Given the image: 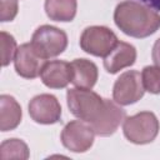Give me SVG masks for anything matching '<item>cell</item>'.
Returning a JSON list of instances; mask_svg holds the SVG:
<instances>
[{
	"mask_svg": "<svg viewBox=\"0 0 160 160\" xmlns=\"http://www.w3.org/2000/svg\"><path fill=\"white\" fill-rule=\"evenodd\" d=\"M116 26L132 38H146L160 28V15L136 1L119 4L114 12Z\"/></svg>",
	"mask_w": 160,
	"mask_h": 160,
	"instance_id": "1",
	"label": "cell"
},
{
	"mask_svg": "<svg viewBox=\"0 0 160 160\" xmlns=\"http://www.w3.org/2000/svg\"><path fill=\"white\" fill-rule=\"evenodd\" d=\"M66 99L70 111L90 125L96 122L106 109V99L100 98L90 89H70L66 94Z\"/></svg>",
	"mask_w": 160,
	"mask_h": 160,
	"instance_id": "2",
	"label": "cell"
},
{
	"mask_svg": "<svg viewBox=\"0 0 160 160\" xmlns=\"http://www.w3.org/2000/svg\"><path fill=\"white\" fill-rule=\"evenodd\" d=\"M34 51L44 60L60 55L68 46L66 34L50 25H42L35 30L30 41Z\"/></svg>",
	"mask_w": 160,
	"mask_h": 160,
	"instance_id": "3",
	"label": "cell"
},
{
	"mask_svg": "<svg viewBox=\"0 0 160 160\" xmlns=\"http://www.w3.org/2000/svg\"><path fill=\"white\" fill-rule=\"evenodd\" d=\"M159 121L150 111H142L124 120L122 130L126 139L134 144L151 142L159 132Z\"/></svg>",
	"mask_w": 160,
	"mask_h": 160,
	"instance_id": "4",
	"label": "cell"
},
{
	"mask_svg": "<svg viewBox=\"0 0 160 160\" xmlns=\"http://www.w3.org/2000/svg\"><path fill=\"white\" fill-rule=\"evenodd\" d=\"M116 35L105 26L86 28L80 38V46L84 51L95 56H106L118 44Z\"/></svg>",
	"mask_w": 160,
	"mask_h": 160,
	"instance_id": "5",
	"label": "cell"
},
{
	"mask_svg": "<svg viewBox=\"0 0 160 160\" xmlns=\"http://www.w3.org/2000/svg\"><path fill=\"white\" fill-rule=\"evenodd\" d=\"M95 131L92 126L82 120H74L65 125L61 132L62 145L74 152L89 150L94 142Z\"/></svg>",
	"mask_w": 160,
	"mask_h": 160,
	"instance_id": "6",
	"label": "cell"
},
{
	"mask_svg": "<svg viewBox=\"0 0 160 160\" xmlns=\"http://www.w3.org/2000/svg\"><path fill=\"white\" fill-rule=\"evenodd\" d=\"M144 85L142 79L139 71L129 70L120 75V78L115 81L112 98L114 101L119 105H130L140 100L144 95Z\"/></svg>",
	"mask_w": 160,
	"mask_h": 160,
	"instance_id": "7",
	"label": "cell"
},
{
	"mask_svg": "<svg viewBox=\"0 0 160 160\" xmlns=\"http://www.w3.org/2000/svg\"><path fill=\"white\" fill-rule=\"evenodd\" d=\"M29 114L35 122L55 124L60 120L61 106L54 95L41 94L29 102Z\"/></svg>",
	"mask_w": 160,
	"mask_h": 160,
	"instance_id": "8",
	"label": "cell"
},
{
	"mask_svg": "<svg viewBox=\"0 0 160 160\" xmlns=\"http://www.w3.org/2000/svg\"><path fill=\"white\" fill-rule=\"evenodd\" d=\"M41 81L51 89L65 88L72 80L71 62L62 60H54L45 62L40 71Z\"/></svg>",
	"mask_w": 160,
	"mask_h": 160,
	"instance_id": "9",
	"label": "cell"
},
{
	"mask_svg": "<svg viewBox=\"0 0 160 160\" xmlns=\"http://www.w3.org/2000/svg\"><path fill=\"white\" fill-rule=\"evenodd\" d=\"M14 62H15V70L20 76L25 79H34L38 75H40L45 60L41 59L34 51L31 44H22L16 50Z\"/></svg>",
	"mask_w": 160,
	"mask_h": 160,
	"instance_id": "10",
	"label": "cell"
},
{
	"mask_svg": "<svg viewBox=\"0 0 160 160\" xmlns=\"http://www.w3.org/2000/svg\"><path fill=\"white\" fill-rule=\"evenodd\" d=\"M136 50L132 45L120 41L115 48L104 58V68L108 72L115 74L119 70L128 68L135 62Z\"/></svg>",
	"mask_w": 160,
	"mask_h": 160,
	"instance_id": "11",
	"label": "cell"
},
{
	"mask_svg": "<svg viewBox=\"0 0 160 160\" xmlns=\"http://www.w3.org/2000/svg\"><path fill=\"white\" fill-rule=\"evenodd\" d=\"M124 120H125V110H122L118 105V102L106 100V109L102 116L91 126L96 135L109 136L115 132V130Z\"/></svg>",
	"mask_w": 160,
	"mask_h": 160,
	"instance_id": "12",
	"label": "cell"
},
{
	"mask_svg": "<svg viewBox=\"0 0 160 160\" xmlns=\"http://www.w3.org/2000/svg\"><path fill=\"white\" fill-rule=\"evenodd\" d=\"M72 80L71 82L80 89H91L98 80V68L86 59H75L71 62Z\"/></svg>",
	"mask_w": 160,
	"mask_h": 160,
	"instance_id": "13",
	"label": "cell"
},
{
	"mask_svg": "<svg viewBox=\"0 0 160 160\" xmlns=\"http://www.w3.org/2000/svg\"><path fill=\"white\" fill-rule=\"evenodd\" d=\"M21 121V108L12 96H0V129L9 131L15 129Z\"/></svg>",
	"mask_w": 160,
	"mask_h": 160,
	"instance_id": "14",
	"label": "cell"
},
{
	"mask_svg": "<svg viewBox=\"0 0 160 160\" xmlns=\"http://www.w3.org/2000/svg\"><path fill=\"white\" fill-rule=\"evenodd\" d=\"M46 15L55 21H71L76 14V0H45Z\"/></svg>",
	"mask_w": 160,
	"mask_h": 160,
	"instance_id": "15",
	"label": "cell"
},
{
	"mask_svg": "<svg viewBox=\"0 0 160 160\" xmlns=\"http://www.w3.org/2000/svg\"><path fill=\"white\" fill-rule=\"evenodd\" d=\"M29 158L28 145L19 139L5 140L0 146L1 160H25Z\"/></svg>",
	"mask_w": 160,
	"mask_h": 160,
	"instance_id": "16",
	"label": "cell"
},
{
	"mask_svg": "<svg viewBox=\"0 0 160 160\" xmlns=\"http://www.w3.org/2000/svg\"><path fill=\"white\" fill-rule=\"evenodd\" d=\"M144 89L151 94H160V68L146 66L141 72Z\"/></svg>",
	"mask_w": 160,
	"mask_h": 160,
	"instance_id": "17",
	"label": "cell"
},
{
	"mask_svg": "<svg viewBox=\"0 0 160 160\" xmlns=\"http://www.w3.org/2000/svg\"><path fill=\"white\" fill-rule=\"evenodd\" d=\"M0 45H1V65L6 66L10 64L12 58H15L16 54V41L12 38V35L1 31L0 34Z\"/></svg>",
	"mask_w": 160,
	"mask_h": 160,
	"instance_id": "18",
	"label": "cell"
},
{
	"mask_svg": "<svg viewBox=\"0 0 160 160\" xmlns=\"http://www.w3.org/2000/svg\"><path fill=\"white\" fill-rule=\"evenodd\" d=\"M18 14L16 0H0V19L1 21H11Z\"/></svg>",
	"mask_w": 160,
	"mask_h": 160,
	"instance_id": "19",
	"label": "cell"
},
{
	"mask_svg": "<svg viewBox=\"0 0 160 160\" xmlns=\"http://www.w3.org/2000/svg\"><path fill=\"white\" fill-rule=\"evenodd\" d=\"M152 61L155 66L160 68V39H158L152 46Z\"/></svg>",
	"mask_w": 160,
	"mask_h": 160,
	"instance_id": "20",
	"label": "cell"
},
{
	"mask_svg": "<svg viewBox=\"0 0 160 160\" xmlns=\"http://www.w3.org/2000/svg\"><path fill=\"white\" fill-rule=\"evenodd\" d=\"M142 4H145L146 6L154 9L155 11L160 10V0H140Z\"/></svg>",
	"mask_w": 160,
	"mask_h": 160,
	"instance_id": "21",
	"label": "cell"
}]
</instances>
